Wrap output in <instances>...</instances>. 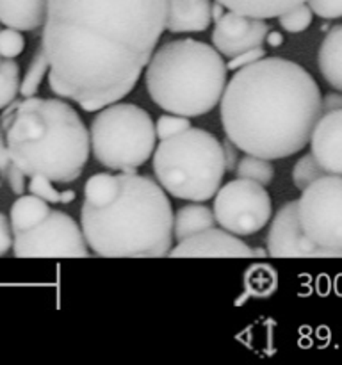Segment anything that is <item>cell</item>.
<instances>
[{
  "instance_id": "7a4b0ae2",
  "label": "cell",
  "mask_w": 342,
  "mask_h": 365,
  "mask_svg": "<svg viewBox=\"0 0 342 365\" xmlns=\"http://www.w3.org/2000/svg\"><path fill=\"white\" fill-rule=\"evenodd\" d=\"M319 86L294 61L264 57L242 66L221 96L224 134L244 153L276 160L301 152L321 113Z\"/></svg>"
},
{
  "instance_id": "d4e9b609",
  "label": "cell",
  "mask_w": 342,
  "mask_h": 365,
  "mask_svg": "<svg viewBox=\"0 0 342 365\" xmlns=\"http://www.w3.org/2000/svg\"><path fill=\"white\" fill-rule=\"evenodd\" d=\"M20 68L13 59L0 63V109H6L20 95Z\"/></svg>"
},
{
  "instance_id": "d6a6232c",
  "label": "cell",
  "mask_w": 342,
  "mask_h": 365,
  "mask_svg": "<svg viewBox=\"0 0 342 365\" xmlns=\"http://www.w3.org/2000/svg\"><path fill=\"white\" fill-rule=\"evenodd\" d=\"M16 168V164L13 163V157L9 153V146H7V139H6V132H4L2 127V120H0V175L4 178L11 173V171Z\"/></svg>"
},
{
  "instance_id": "f1b7e54d",
  "label": "cell",
  "mask_w": 342,
  "mask_h": 365,
  "mask_svg": "<svg viewBox=\"0 0 342 365\" xmlns=\"http://www.w3.org/2000/svg\"><path fill=\"white\" fill-rule=\"evenodd\" d=\"M25 48V39L21 31L16 29H0V56L4 59H14L20 56Z\"/></svg>"
},
{
  "instance_id": "ffe728a7",
  "label": "cell",
  "mask_w": 342,
  "mask_h": 365,
  "mask_svg": "<svg viewBox=\"0 0 342 365\" xmlns=\"http://www.w3.org/2000/svg\"><path fill=\"white\" fill-rule=\"evenodd\" d=\"M227 9L260 20H271L306 0H217Z\"/></svg>"
},
{
  "instance_id": "30bf717a",
  "label": "cell",
  "mask_w": 342,
  "mask_h": 365,
  "mask_svg": "<svg viewBox=\"0 0 342 365\" xmlns=\"http://www.w3.org/2000/svg\"><path fill=\"white\" fill-rule=\"evenodd\" d=\"M298 210L303 230L314 242L342 250V175L326 173L309 185Z\"/></svg>"
},
{
  "instance_id": "1f68e13d",
  "label": "cell",
  "mask_w": 342,
  "mask_h": 365,
  "mask_svg": "<svg viewBox=\"0 0 342 365\" xmlns=\"http://www.w3.org/2000/svg\"><path fill=\"white\" fill-rule=\"evenodd\" d=\"M264 57H266V50H264V46H256V48L246 50V52H242V53H239V56L228 59L227 66H228V70H239V68L256 63V61L264 59Z\"/></svg>"
},
{
  "instance_id": "484cf974",
  "label": "cell",
  "mask_w": 342,
  "mask_h": 365,
  "mask_svg": "<svg viewBox=\"0 0 342 365\" xmlns=\"http://www.w3.org/2000/svg\"><path fill=\"white\" fill-rule=\"evenodd\" d=\"M326 175L324 168L321 166L319 160L316 159L312 152L305 153L298 163L294 164V170H292V182H294L296 189L299 191H305L309 185H312L314 182L319 180Z\"/></svg>"
},
{
  "instance_id": "4316f807",
  "label": "cell",
  "mask_w": 342,
  "mask_h": 365,
  "mask_svg": "<svg viewBox=\"0 0 342 365\" xmlns=\"http://www.w3.org/2000/svg\"><path fill=\"white\" fill-rule=\"evenodd\" d=\"M314 20V11L310 9V6L306 2L298 4L292 9L285 11L284 14L278 16V21H280L281 29L287 31L289 34H299V32L306 31V29L312 25Z\"/></svg>"
},
{
  "instance_id": "d590c367",
  "label": "cell",
  "mask_w": 342,
  "mask_h": 365,
  "mask_svg": "<svg viewBox=\"0 0 342 365\" xmlns=\"http://www.w3.org/2000/svg\"><path fill=\"white\" fill-rule=\"evenodd\" d=\"M223 152H224V163H227V171H235V166H237L239 163L237 153L241 152V150L237 148L235 143H232L230 139L227 138L223 141Z\"/></svg>"
},
{
  "instance_id": "7c38bea8",
  "label": "cell",
  "mask_w": 342,
  "mask_h": 365,
  "mask_svg": "<svg viewBox=\"0 0 342 365\" xmlns=\"http://www.w3.org/2000/svg\"><path fill=\"white\" fill-rule=\"evenodd\" d=\"M167 257L175 259H200V257H223V259H249V257H267V250L249 248L244 241L239 239V235L224 230V228H209L192 237L178 241L173 246Z\"/></svg>"
},
{
  "instance_id": "9c48e42d",
  "label": "cell",
  "mask_w": 342,
  "mask_h": 365,
  "mask_svg": "<svg viewBox=\"0 0 342 365\" xmlns=\"http://www.w3.org/2000/svg\"><path fill=\"white\" fill-rule=\"evenodd\" d=\"M89 252L81 225L61 210H50L38 227L14 234L18 259H86Z\"/></svg>"
},
{
  "instance_id": "ba28073f",
  "label": "cell",
  "mask_w": 342,
  "mask_h": 365,
  "mask_svg": "<svg viewBox=\"0 0 342 365\" xmlns=\"http://www.w3.org/2000/svg\"><path fill=\"white\" fill-rule=\"evenodd\" d=\"M212 210L221 228L244 237L256 234L269 223L273 203L266 185L237 177L219 187Z\"/></svg>"
},
{
  "instance_id": "f546056e",
  "label": "cell",
  "mask_w": 342,
  "mask_h": 365,
  "mask_svg": "<svg viewBox=\"0 0 342 365\" xmlns=\"http://www.w3.org/2000/svg\"><path fill=\"white\" fill-rule=\"evenodd\" d=\"M28 192L39 196L48 203H61V191L53 187V180L45 175H32L28 177Z\"/></svg>"
},
{
  "instance_id": "6da1fadb",
  "label": "cell",
  "mask_w": 342,
  "mask_h": 365,
  "mask_svg": "<svg viewBox=\"0 0 342 365\" xmlns=\"http://www.w3.org/2000/svg\"><path fill=\"white\" fill-rule=\"evenodd\" d=\"M167 0H48V84L88 113L128 95L166 31Z\"/></svg>"
},
{
  "instance_id": "ac0fdd59",
  "label": "cell",
  "mask_w": 342,
  "mask_h": 365,
  "mask_svg": "<svg viewBox=\"0 0 342 365\" xmlns=\"http://www.w3.org/2000/svg\"><path fill=\"white\" fill-rule=\"evenodd\" d=\"M216 225L214 210L203 205L202 202H192L189 205L180 207L173 220V235L177 241L192 237L203 230H209Z\"/></svg>"
},
{
  "instance_id": "603a6c76",
  "label": "cell",
  "mask_w": 342,
  "mask_h": 365,
  "mask_svg": "<svg viewBox=\"0 0 342 365\" xmlns=\"http://www.w3.org/2000/svg\"><path fill=\"white\" fill-rule=\"evenodd\" d=\"M48 71H50L48 57H46L45 48H43L41 45L38 50H36L34 57L31 59V64H28L24 78H21V84H20L21 98H31V96H36L43 78H45V75H48Z\"/></svg>"
},
{
  "instance_id": "4fadbf2b",
  "label": "cell",
  "mask_w": 342,
  "mask_h": 365,
  "mask_svg": "<svg viewBox=\"0 0 342 365\" xmlns=\"http://www.w3.org/2000/svg\"><path fill=\"white\" fill-rule=\"evenodd\" d=\"M267 32L269 25L266 20L227 9L219 20L214 21L212 45L221 56L232 59L246 50L262 46Z\"/></svg>"
},
{
  "instance_id": "8d00e7d4",
  "label": "cell",
  "mask_w": 342,
  "mask_h": 365,
  "mask_svg": "<svg viewBox=\"0 0 342 365\" xmlns=\"http://www.w3.org/2000/svg\"><path fill=\"white\" fill-rule=\"evenodd\" d=\"M266 41L274 48V46H280L281 43H284V38H281L280 32H267Z\"/></svg>"
},
{
  "instance_id": "5bb4252c",
  "label": "cell",
  "mask_w": 342,
  "mask_h": 365,
  "mask_svg": "<svg viewBox=\"0 0 342 365\" xmlns=\"http://www.w3.org/2000/svg\"><path fill=\"white\" fill-rule=\"evenodd\" d=\"M310 148L326 173L342 175V110L319 118L310 138Z\"/></svg>"
},
{
  "instance_id": "9a60e30c",
  "label": "cell",
  "mask_w": 342,
  "mask_h": 365,
  "mask_svg": "<svg viewBox=\"0 0 342 365\" xmlns=\"http://www.w3.org/2000/svg\"><path fill=\"white\" fill-rule=\"evenodd\" d=\"M212 24L210 0H167L166 31L171 34L203 32Z\"/></svg>"
},
{
  "instance_id": "e575fe53",
  "label": "cell",
  "mask_w": 342,
  "mask_h": 365,
  "mask_svg": "<svg viewBox=\"0 0 342 365\" xmlns=\"http://www.w3.org/2000/svg\"><path fill=\"white\" fill-rule=\"evenodd\" d=\"M335 110H342V91H338V89L326 93L321 100V113L330 114Z\"/></svg>"
},
{
  "instance_id": "2e32d148",
  "label": "cell",
  "mask_w": 342,
  "mask_h": 365,
  "mask_svg": "<svg viewBox=\"0 0 342 365\" xmlns=\"http://www.w3.org/2000/svg\"><path fill=\"white\" fill-rule=\"evenodd\" d=\"M48 0H0V24L21 32L45 25Z\"/></svg>"
},
{
  "instance_id": "e0dca14e",
  "label": "cell",
  "mask_w": 342,
  "mask_h": 365,
  "mask_svg": "<svg viewBox=\"0 0 342 365\" xmlns=\"http://www.w3.org/2000/svg\"><path fill=\"white\" fill-rule=\"evenodd\" d=\"M317 66L326 84L342 91V25H335L324 36L317 52Z\"/></svg>"
},
{
  "instance_id": "3957f363",
  "label": "cell",
  "mask_w": 342,
  "mask_h": 365,
  "mask_svg": "<svg viewBox=\"0 0 342 365\" xmlns=\"http://www.w3.org/2000/svg\"><path fill=\"white\" fill-rule=\"evenodd\" d=\"M173 209L159 182L120 173V195L110 205L82 203L81 227L89 250L107 259H159L173 248Z\"/></svg>"
},
{
  "instance_id": "5b68a950",
  "label": "cell",
  "mask_w": 342,
  "mask_h": 365,
  "mask_svg": "<svg viewBox=\"0 0 342 365\" xmlns=\"http://www.w3.org/2000/svg\"><path fill=\"white\" fill-rule=\"evenodd\" d=\"M223 56L203 41L175 39L155 50L146 64L148 95L160 109L185 118L210 113L227 88Z\"/></svg>"
},
{
  "instance_id": "52a82bcc",
  "label": "cell",
  "mask_w": 342,
  "mask_h": 365,
  "mask_svg": "<svg viewBox=\"0 0 342 365\" xmlns=\"http://www.w3.org/2000/svg\"><path fill=\"white\" fill-rule=\"evenodd\" d=\"M89 141L91 153L102 166L134 173L155 152V123L141 107L114 102L93 118Z\"/></svg>"
},
{
  "instance_id": "4dcf8cb0",
  "label": "cell",
  "mask_w": 342,
  "mask_h": 365,
  "mask_svg": "<svg viewBox=\"0 0 342 365\" xmlns=\"http://www.w3.org/2000/svg\"><path fill=\"white\" fill-rule=\"evenodd\" d=\"M314 14L324 20L342 18V0H306Z\"/></svg>"
},
{
  "instance_id": "44dd1931",
  "label": "cell",
  "mask_w": 342,
  "mask_h": 365,
  "mask_svg": "<svg viewBox=\"0 0 342 365\" xmlns=\"http://www.w3.org/2000/svg\"><path fill=\"white\" fill-rule=\"evenodd\" d=\"M120 195V175H93L84 185V202L93 207H107Z\"/></svg>"
},
{
  "instance_id": "74e56055",
  "label": "cell",
  "mask_w": 342,
  "mask_h": 365,
  "mask_svg": "<svg viewBox=\"0 0 342 365\" xmlns=\"http://www.w3.org/2000/svg\"><path fill=\"white\" fill-rule=\"evenodd\" d=\"M73 200H75V191H70V189H66V191H61V203L68 205V203H71Z\"/></svg>"
},
{
  "instance_id": "cb8c5ba5",
  "label": "cell",
  "mask_w": 342,
  "mask_h": 365,
  "mask_svg": "<svg viewBox=\"0 0 342 365\" xmlns=\"http://www.w3.org/2000/svg\"><path fill=\"white\" fill-rule=\"evenodd\" d=\"M235 175L239 178H248V180L259 182L262 185H269L274 178V168L269 159L244 153V157L239 159L237 166H235Z\"/></svg>"
},
{
  "instance_id": "83f0119b",
  "label": "cell",
  "mask_w": 342,
  "mask_h": 365,
  "mask_svg": "<svg viewBox=\"0 0 342 365\" xmlns=\"http://www.w3.org/2000/svg\"><path fill=\"white\" fill-rule=\"evenodd\" d=\"M191 127V121L189 118L180 116V114H164L160 116L159 120L155 121V132H157V139L162 141V139H170L175 138V135L182 134L187 128Z\"/></svg>"
},
{
  "instance_id": "d6986e66",
  "label": "cell",
  "mask_w": 342,
  "mask_h": 365,
  "mask_svg": "<svg viewBox=\"0 0 342 365\" xmlns=\"http://www.w3.org/2000/svg\"><path fill=\"white\" fill-rule=\"evenodd\" d=\"M48 202L36 195H24L13 203L11 207V225H13L14 234L16 232L31 230V228L38 227L41 221H45L50 214Z\"/></svg>"
},
{
  "instance_id": "8fae6325",
  "label": "cell",
  "mask_w": 342,
  "mask_h": 365,
  "mask_svg": "<svg viewBox=\"0 0 342 365\" xmlns=\"http://www.w3.org/2000/svg\"><path fill=\"white\" fill-rule=\"evenodd\" d=\"M267 255L273 259H342V250L324 248L305 234L298 200L278 209L267 232Z\"/></svg>"
},
{
  "instance_id": "277c9868",
  "label": "cell",
  "mask_w": 342,
  "mask_h": 365,
  "mask_svg": "<svg viewBox=\"0 0 342 365\" xmlns=\"http://www.w3.org/2000/svg\"><path fill=\"white\" fill-rule=\"evenodd\" d=\"M0 120L13 163L27 177L45 175L56 184H70L81 177L91 141L70 103L38 96L14 100Z\"/></svg>"
},
{
  "instance_id": "8992f818",
  "label": "cell",
  "mask_w": 342,
  "mask_h": 365,
  "mask_svg": "<svg viewBox=\"0 0 342 365\" xmlns=\"http://www.w3.org/2000/svg\"><path fill=\"white\" fill-rule=\"evenodd\" d=\"M153 173L164 191L187 202H207L227 173L223 143L203 128L162 139L153 152Z\"/></svg>"
},
{
  "instance_id": "836d02e7",
  "label": "cell",
  "mask_w": 342,
  "mask_h": 365,
  "mask_svg": "<svg viewBox=\"0 0 342 365\" xmlns=\"http://www.w3.org/2000/svg\"><path fill=\"white\" fill-rule=\"evenodd\" d=\"M14 242V230L11 220H7L2 212H0V257L6 255Z\"/></svg>"
},
{
  "instance_id": "7402d4cb",
  "label": "cell",
  "mask_w": 342,
  "mask_h": 365,
  "mask_svg": "<svg viewBox=\"0 0 342 365\" xmlns=\"http://www.w3.org/2000/svg\"><path fill=\"white\" fill-rule=\"evenodd\" d=\"M246 294L252 298H269L278 289V274L266 264L252 266L244 273Z\"/></svg>"
}]
</instances>
